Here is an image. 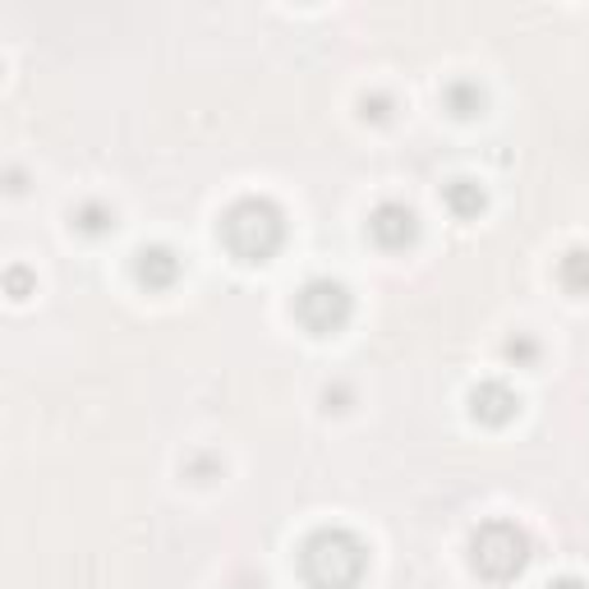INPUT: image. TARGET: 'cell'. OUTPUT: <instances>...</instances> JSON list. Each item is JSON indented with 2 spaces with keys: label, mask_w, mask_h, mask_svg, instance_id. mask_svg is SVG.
Masks as SVG:
<instances>
[{
  "label": "cell",
  "mask_w": 589,
  "mask_h": 589,
  "mask_svg": "<svg viewBox=\"0 0 589 589\" xmlns=\"http://www.w3.org/2000/svg\"><path fill=\"white\" fill-rule=\"evenodd\" d=\"M557 281H561V291L589 295V249H571L567 259L557 263Z\"/></svg>",
  "instance_id": "30bf717a"
},
{
  "label": "cell",
  "mask_w": 589,
  "mask_h": 589,
  "mask_svg": "<svg viewBox=\"0 0 589 589\" xmlns=\"http://www.w3.org/2000/svg\"><path fill=\"white\" fill-rule=\"evenodd\" d=\"M350 314H355L350 291L331 276L304 281V291L295 295V318H299L304 331H314V337H337V331L350 323Z\"/></svg>",
  "instance_id": "277c9868"
},
{
  "label": "cell",
  "mask_w": 589,
  "mask_h": 589,
  "mask_svg": "<svg viewBox=\"0 0 589 589\" xmlns=\"http://www.w3.org/2000/svg\"><path fill=\"white\" fill-rule=\"evenodd\" d=\"M221 244L240 263H268L286 240V217L272 198H240L221 212Z\"/></svg>",
  "instance_id": "7a4b0ae2"
},
{
  "label": "cell",
  "mask_w": 589,
  "mask_h": 589,
  "mask_svg": "<svg viewBox=\"0 0 589 589\" xmlns=\"http://www.w3.org/2000/svg\"><path fill=\"white\" fill-rule=\"evenodd\" d=\"M369 236L378 249L388 253H401L419 240V217L405 208V203H378V208L369 212Z\"/></svg>",
  "instance_id": "5b68a950"
},
{
  "label": "cell",
  "mask_w": 589,
  "mask_h": 589,
  "mask_svg": "<svg viewBox=\"0 0 589 589\" xmlns=\"http://www.w3.org/2000/svg\"><path fill=\"white\" fill-rule=\"evenodd\" d=\"M443 203L451 208V217H460V221H470V217H479L483 212V189L475 185V181H451L447 189H443Z\"/></svg>",
  "instance_id": "9c48e42d"
},
{
  "label": "cell",
  "mask_w": 589,
  "mask_h": 589,
  "mask_svg": "<svg viewBox=\"0 0 589 589\" xmlns=\"http://www.w3.org/2000/svg\"><path fill=\"white\" fill-rule=\"evenodd\" d=\"M544 589H589V585L576 580V576H561V580H553V585H544Z\"/></svg>",
  "instance_id": "5bb4252c"
},
{
  "label": "cell",
  "mask_w": 589,
  "mask_h": 589,
  "mask_svg": "<svg viewBox=\"0 0 589 589\" xmlns=\"http://www.w3.org/2000/svg\"><path fill=\"white\" fill-rule=\"evenodd\" d=\"M516 410H521V396L506 388L502 378H489V382H479V388L470 392V415L479 424H489V428H502L516 419Z\"/></svg>",
  "instance_id": "8992f818"
},
{
  "label": "cell",
  "mask_w": 589,
  "mask_h": 589,
  "mask_svg": "<svg viewBox=\"0 0 589 589\" xmlns=\"http://www.w3.org/2000/svg\"><path fill=\"white\" fill-rule=\"evenodd\" d=\"M470 567L489 585H511L530 567V534L516 521H483L470 534Z\"/></svg>",
  "instance_id": "3957f363"
},
{
  "label": "cell",
  "mask_w": 589,
  "mask_h": 589,
  "mask_svg": "<svg viewBox=\"0 0 589 589\" xmlns=\"http://www.w3.org/2000/svg\"><path fill=\"white\" fill-rule=\"evenodd\" d=\"M74 226H79L84 236H101V230H111V226H116V212L107 208V203L88 198V203H79V208H74Z\"/></svg>",
  "instance_id": "8fae6325"
},
{
  "label": "cell",
  "mask_w": 589,
  "mask_h": 589,
  "mask_svg": "<svg viewBox=\"0 0 589 589\" xmlns=\"http://www.w3.org/2000/svg\"><path fill=\"white\" fill-rule=\"evenodd\" d=\"M364 120H388V97H364Z\"/></svg>",
  "instance_id": "4fadbf2b"
},
{
  "label": "cell",
  "mask_w": 589,
  "mask_h": 589,
  "mask_svg": "<svg viewBox=\"0 0 589 589\" xmlns=\"http://www.w3.org/2000/svg\"><path fill=\"white\" fill-rule=\"evenodd\" d=\"M369 571V544L355 530L327 525L299 544V576L314 589H355Z\"/></svg>",
  "instance_id": "6da1fadb"
},
{
  "label": "cell",
  "mask_w": 589,
  "mask_h": 589,
  "mask_svg": "<svg viewBox=\"0 0 589 589\" xmlns=\"http://www.w3.org/2000/svg\"><path fill=\"white\" fill-rule=\"evenodd\" d=\"M506 360L534 364V360H539V341H534V337H511V341H506Z\"/></svg>",
  "instance_id": "7c38bea8"
},
{
  "label": "cell",
  "mask_w": 589,
  "mask_h": 589,
  "mask_svg": "<svg viewBox=\"0 0 589 589\" xmlns=\"http://www.w3.org/2000/svg\"><path fill=\"white\" fill-rule=\"evenodd\" d=\"M134 276L148 291H171L175 281H181V259H175V249H166V244H143L134 253Z\"/></svg>",
  "instance_id": "52a82bcc"
},
{
  "label": "cell",
  "mask_w": 589,
  "mask_h": 589,
  "mask_svg": "<svg viewBox=\"0 0 589 589\" xmlns=\"http://www.w3.org/2000/svg\"><path fill=\"white\" fill-rule=\"evenodd\" d=\"M23 286H29V276H23V272H10V291H14V299H23Z\"/></svg>",
  "instance_id": "9a60e30c"
},
{
  "label": "cell",
  "mask_w": 589,
  "mask_h": 589,
  "mask_svg": "<svg viewBox=\"0 0 589 589\" xmlns=\"http://www.w3.org/2000/svg\"><path fill=\"white\" fill-rule=\"evenodd\" d=\"M443 107L456 120H475V116H483V88L470 84V79H456V84L443 88Z\"/></svg>",
  "instance_id": "ba28073f"
}]
</instances>
